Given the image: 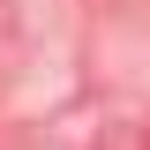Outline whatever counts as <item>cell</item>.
Listing matches in <instances>:
<instances>
[]
</instances>
